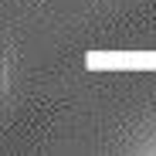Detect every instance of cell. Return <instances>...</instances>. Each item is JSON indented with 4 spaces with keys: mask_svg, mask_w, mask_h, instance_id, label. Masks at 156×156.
Instances as JSON below:
<instances>
[]
</instances>
